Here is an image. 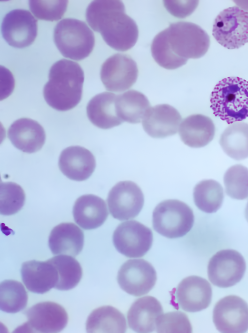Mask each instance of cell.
Instances as JSON below:
<instances>
[{
  "label": "cell",
  "instance_id": "1",
  "mask_svg": "<svg viewBox=\"0 0 248 333\" xmlns=\"http://www.w3.org/2000/svg\"><path fill=\"white\" fill-rule=\"evenodd\" d=\"M210 37L199 25L180 21L170 24L169 27L154 37L151 50L153 58L161 67L169 70L185 65L189 59H198L207 52Z\"/></svg>",
  "mask_w": 248,
  "mask_h": 333
},
{
  "label": "cell",
  "instance_id": "2",
  "mask_svg": "<svg viewBox=\"0 0 248 333\" xmlns=\"http://www.w3.org/2000/svg\"><path fill=\"white\" fill-rule=\"evenodd\" d=\"M120 0H94L86 11V19L91 28L99 32L106 44L118 51L133 47L139 36L135 21L125 12Z\"/></svg>",
  "mask_w": 248,
  "mask_h": 333
},
{
  "label": "cell",
  "instance_id": "3",
  "mask_svg": "<svg viewBox=\"0 0 248 333\" xmlns=\"http://www.w3.org/2000/svg\"><path fill=\"white\" fill-rule=\"evenodd\" d=\"M84 80V72L78 63L66 59L57 61L50 68L44 87L46 102L58 111L73 108L81 99Z\"/></svg>",
  "mask_w": 248,
  "mask_h": 333
},
{
  "label": "cell",
  "instance_id": "4",
  "mask_svg": "<svg viewBox=\"0 0 248 333\" xmlns=\"http://www.w3.org/2000/svg\"><path fill=\"white\" fill-rule=\"evenodd\" d=\"M214 114L228 124L248 117V82L239 77H228L215 86L210 98Z\"/></svg>",
  "mask_w": 248,
  "mask_h": 333
},
{
  "label": "cell",
  "instance_id": "5",
  "mask_svg": "<svg viewBox=\"0 0 248 333\" xmlns=\"http://www.w3.org/2000/svg\"><path fill=\"white\" fill-rule=\"evenodd\" d=\"M54 41L62 55L80 61L87 57L93 50V33L85 22L74 18H64L55 26Z\"/></svg>",
  "mask_w": 248,
  "mask_h": 333
},
{
  "label": "cell",
  "instance_id": "6",
  "mask_svg": "<svg viewBox=\"0 0 248 333\" xmlns=\"http://www.w3.org/2000/svg\"><path fill=\"white\" fill-rule=\"evenodd\" d=\"M194 221L192 210L177 199L159 203L153 213V227L155 231L170 239L182 237L192 228Z\"/></svg>",
  "mask_w": 248,
  "mask_h": 333
},
{
  "label": "cell",
  "instance_id": "7",
  "mask_svg": "<svg viewBox=\"0 0 248 333\" xmlns=\"http://www.w3.org/2000/svg\"><path fill=\"white\" fill-rule=\"evenodd\" d=\"M213 35L224 47L239 48L248 42V12L237 6L227 8L216 17Z\"/></svg>",
  "mask_w": 248,
  "mask_h": 333
},
{
  "label": "cell",
  "instance_id": "8",
  "mask_svg": "<svg viewBox=\"0 0 248 333\" xmlns=\"http://www.w3.org/2000/svg\"><path fill=\"white\" fill-rule=\"evenodd\" d=\"M113 242L116 250L127 257L144 256L151 248L152 230L136 220L121 223L114 231Z\"/></svg>",
  "mask_w": 248,
  "mask_h": 333
},
{
  "label": "cell",
  "instance_id": "9",
  "mask_svg": "<svg viewBox=\"0 0 248 333\" xmlns=\"http://www.w3.org/2000/svg\"><path fill=\"white\" fill-rule=\"evenodd\" d=\"M246 269L244 258L233 249L219 251L210 258L207 266L209 280L214 285L227 288L242 279Z\"/></svg>",
  "mask_w": 248,
  "mask_h": 333
},
{
  "label": "cell",
  "instance_id": "10",
  "mask_svg": "<svg viewBox=\"0 0 248 333\" xmlns=\"http://www.w3.org/2000/svg\"><path fill=\"white\" fill-rule=\"evenodd\" d=\"M138 68L129 55L116 53L108 58L102 65L100 78L106 89L121 92L132 87L137 81Z\"/></svg>",
  "mask_w": 248,
  "mask_h": 333
},
{
  "label": "cell",
  "instance_id": "11",
  "mask_svg": "<svg viewBox=\"0 0 248 333\" xmlns=\"http://www.w3.org/2000/svg\"><path fill=\"white\" fill-rule=\"evenodd\" d=\"M213 320L220 333H246L248 330V304L238 296H225L215 304Z\"/></svg>",
  "mask_w": 248,
  "mask_h": 333
},
{
  "label": "cell",
  "instance_id": "12",
  "mask_svg": "<svg viewBox=\"0 0 248 333\" xmlns=\"http://www.w3.org/2000/svg\"><path fill=\"white\" fill-rule=\"evenodd\" d=\"M107 201L113 217L127 220L135 218L140 212L144 204V196L134 182L121 181L109 191Z\"/></svg>",
  "mask_w": 248,
  "mask_h": 333
},
{
  "label": "cell",
  "instance_id": "13",
  "mask_svg": "<svg viewBox=\"0 0 248 333\" xmlns=\"http://www.w3.org/2000/svg\"><path fill=\"white\" fill-rule=\"evenodd\" d=\"M156 279L154 268L143 259H129L125 262L117 277L120 288L134 296L148 293L154 287Z\"/></svg>",
  "mask_w": 248,
  "mask_h": 333
},
{
  "label": "cell",
  "instance_id": "14",
  "mask_svg": "<svg viewBox=\"0 0 248 333\" xmlns=\"http://www.w3.org/2000/svg\"><path fill=\"white\" fill-rule=\"evenodd\" d=\"M1 33L10 46L26 47L31 45L37 36V20L28 10H13L3 19Z\"/></svg>",
  "mask_w": 248,
  "mask_h": 333
},
{
  "label": "cell",
  "instance_id": "15",
  "mask_svg": "<svg viewBox=\"0 0 248 333\" xmlns=\"http://www.w3.org/2000/svg\"><path fill=\"white\" fill-rule=\"evenodd\" d=\"M27 321L22 329L32 333H59L68 322V315L60 304L52 302L35 304L24 312Z\"/></svg>",
  "mask_w": 248,
  "mask_h": 333
},
{
  "label": "cell",
  "instance_id": "16",
  "mask_svg": "<svg viewBox=\"0 0 248 333\" xmlns=\"http://www.w3.org/2000/svg\"><path fill=\"white\" fill-rule=\"evenodd\" d=\"M212 289L205 279L195 275L183 279L174 292L177 306L189 312L207 308L212 300Z\"/></svg>",
  "mask_w": 248,
  "mask_h": 333
},
{
  "label": "cell",
  "instance_id": "17",
  "mask_svg": "<svg viewBox=\"0 0 248 333\" xmlns=\"http://www.w3.org/2000/svg\"><path fill=\"white\" fill-rule=\"evenodd\" d=\"M182 117L174 107L161 104L151 107L142 121L145 132L153 138H164L175 135Z\"/></svg>",
  "mask_w": 248,
  "mask_h": 333
},
{
  "label": "cell",
  "instance_id": "18",
  "mask_svg": "<svg viewBox=\"0 0 248 333\" xmlns=\"http://www.w3.org/2000/svg\"><path fill=\"white\" fill-rule=\"evenodd\" d=\"M96 166L92 152L84 147L75 146L64 149L59 159V167L68 178L76 181L88 179Z\"/></svg>",
  "mask_w": 248,
  "mask_h": 333
},
{
  "label": "cell",
  "instance_id": "19",
  "mask_svg": "<svg viewBox=\"0 0 248 333\" xmlns=\"http://www.w3.org/2000/svg\"><path fill=\"white\" fill-rule=\"evenodd\" d=\"M20 272L26 288L34 293H45L55 288L58 282L57 270L49 259L26 261L22 264Z\"/></svg>",
  "mask_w": 248,
  "mask_h": 333
},
{
  "label": "cell",
  "instance_id": "20",
  "mask_svg": "<svg viewBox=\"0 0 248 333\" xmlns=\"http://www.w3.org/2000/svg\"><path fill=\"white\" fill-rule=\"evenodd\" d=\"M8 137L17 149L31 153L42 148L46 140V133L37 121L23 118L11 125L8 130Z\"/></svg>",
  "mask_w": 248,
  "mask_h": 333
},
{
  "label": "cell",
  "instance_id": "21",
  "mask_svg": "<svg viewBox=\"0 0 248 333\" xmlns=\"http://www.w3.org/2000/svg\"><path fill=\"white\" fill-rule=\"evenodd\" d=\"M160 302L155 297L144 296L136 300L127 314L129 327L136 332L148 333L156 329L157 318L163 314Z\"/></svg>",
  "mask_w": 248,
  "mask_h": 333
},
{
  "label": "cell",
  "instance_id": "22",
  "mask_svg": "<svg viewBox=\"0 0 248 333\" xmlns=\"http://www.w3.org/2000/svg\"><path fill=\"white\" fill-rule=\"evenodd\" d=\"M215 131V126L211 119L200 114L185 118L178 129L179 136L184 143L196 148L208 144L213 139Z\"/></svg>",
  "mask_w": 248,
  "mask_h": 333
},
{
  "label": "cell",
  "instance_id": "23",
  "mask_svg": "<svg viewBox=\"0 0 248 333\" xmlns=\"http://www.w3.org/2000/svg\"><path fill=\"white\" fill-rule=\"evenodd\" d=\"M73 214L78 226L89 230L103 225L108 212L105 201L98 196L90 194L82 196L76 200Z\"/></svg>",
  "mask_w": 248,
  "mask_h": 333
},
{
  "label": "cell",
  "instance_id": "24",
  "mask_svg": "<svg viewBox=\"0 0 248 333\" xmlns=\"http://www.w3.org/2000/svg\"><path fill=\"white\" fill-rule=\"evenodd\" d=\"M84 233L72 223H63L55 227L48 238L49 247L53 255L75 257L81 251Z\"/></svg>",
  "mask_w": 248,
  "mask_h": 333
},
{
  "label": "cell",
  "instance_id": "25",
  "mask_svg": "<svg viewBox=\"0 0 248 333\" xmlns=\"http://www.w3.org/2000/svg\"><path fill=\"white\" fill-rule=\"evenodd\" d=\"M117 94L103 92L93 97L86 110L90 121L101 129H108L118 126L123 121L118 117L115 101Z\"/></svg>",
  "mask_w": 248,
  "mask_h": 333
},
{
  "label": "cell",
  "instance_id": "26",
  "mask_svg": "<svg viewBox=\"0 0 248 333\" xmlns=\"http://www.w3.org/2000/svg\"><path fill=\"white\" fill-rule=\"evenodd\" d=\"M126 329L124 315L117 309L109 305L94 309L89 316L86 323L88 333H124Z\"/></svg>",
  "mask_w": 248,
  "mask_h": 333
},
{
  "label": "cell",
  "instance_id": "27",
  "mask_svg": "<svg viewBox=\"0 0 248 333\" xmlns=\"http://www.w3.org/2000/svg\"><path fill=\"white\" fill-rule=\"evenodd\" d=\"M115 105L119 118L123 122L131 123L142 121L151 107L147 97L142 93L134 90L117 94Z\"/></svg>",
  "mask_w": 248,
  "mask_h": 333
},
{
  "label": "cell",
  "instance_id": "28",
  "mask_svg": "<svg viewBox=\"0 0 248 333\" xmlns=\"http://www.w3.org/2000/svg\"><path fill=\"white\" fill-rule=\"evenodd\" d=\"M219 144L232 158L241 160L248 157V123L234 122L222 133Z\"/></svg>",
  "mask_w": 248,
  "mask_h": 333
},
{
  "label": "cell",
  "instance_id": "29",
  "mask_svg": "<svg viewBox=\"0 0 248 333\" xmlns=\"http://www.w3.org/2000/svg\"><path fill=\"white\" fill-rule=\"evenodd\" d=\"M193 198L196 206L202 211L209 213L215 212L223 203V189L216 181L203 180L195 185Z\"/></svg>",
  "mask_w": 248,
  "mask_h": 333
},
{
  "label": "cell",
  "instance_id": "30",
  "mask_svg": "<svg viewBox=\"0 0 248 333\" xmlns=\"http://www.w3.org/2000/svg\"><path fill=\"white\" fill-rule=\"evenodd\" d=\"M58 273V282L55 288L68 290L75 288L80 282L82 269L79 263L72 256L59 255L49 259Z\"/></svg>",
  "mask_w": 248,
  "mask_h": 333
},
{
  "label": "cell",
  "instance_id": "31",
  "mask_svg": "<svg viewBox=\"0 0 248 333\" xmlns=\"http://www.w3.org/2000/svg\"><path fill=\"white\" fill-rule=\"evenodd\" d=\"M28 300V293L20 282L5 280L0 284V309L8 313H16L23 310Z\"/></svg>",
  "mask_w": 248,
  "mask_h": 333
},
{
  "label": "cell",
  "instance_id": "32",
  "mask_svg": "<svg viewBox=\"0 0 248 333\" xmlns=\"http://www.w3.org/2000/svg\"><path fill=\"white\" fill-rule=\"evenodd\" d=\"M225 191L231 198L243 200L248 197V168L235 165L226 171L224 178Z\"/></svg>",
  "mask_w": 248,
  "mask_h": 333
},
{
  "label": "cell",
  "instance_id": "33",
  "mask_svg": "<svg viewBox=\"0 0 248 333\" xmlns=\"http://www.w3.org/2000/svg\"><path fill=\"white\" fill-rule=\"evenodd\" d=\"M25 194L22 187L13 182H1L0 213L4 215L14 214L23 207Z\"/></svg>",
  "mask_w": 248,
  "mask_h": 333
},
{
  "label": "cell",
  "instance_id": "34",
  "mask_svg": "<svg viewBox=\"0 0 248 333\" xmlns=\"http://www.w3.org/2000/svg\"><path fill=\"white\" fill-rule=\"evenodd\" d=\"M68 0H29L31 11L37 18L46 21H57L65 13Z\"/></svg>",
  "mask_w": 248,
  "mask_h": 333
},
{
  "label": "cell",
  "instance_id": "35",
  "mask_svg": "<svg viewBox=\"0 0 248 333\" xmlns=\"http://www.w3.org/2000/svg\"><path fill=\"white\" fill-rule=\"evenodd\" d=\"M157 333H186L192 332L187 316L181 311L170 312L161 315L156 321Z\"/></svg>",
  "mask_w": 248,
  "mask_h": 333
},
{
  "label": "cell",
  "instance_id": "36",
  "mask_svg": "<svg viewBox=\"0 0 248 333\" xmlns=\"http://www.w3.org/2000/svg\"><path fill=\"white\" fill-rule=\"evenodd\" d=\"M167 10L173 16L184 18L189 16L198 5V0H163Z\"/></svg>",
  "mask_w": 248,
  "mask_h": 333
},
{
  "label": "cell",
  "instance_id": "37",
  "mask_svg": "<svg viewBox=\"0 0 248 333\" xmlns=\"http://www.w3.org/2000/svg\"><path fill=\"white\" fill-rule=\"evenodd\" d=\"M0 67V100H2L12 93L15 87V79L8 69L2 65Z\"/></svg>",
  "mask_w": 248,
  "mask_h": 333
},
{
  "label": "cell",
  "instance_id": "38",
  "mask_svg": "<svg viewBox=\"0 0 248 333\" xmlns=\"http://www.w3.org/2000/svg\"><path fill=\"white\" fill-rule=\"evenodd\" d=\"M234 2L236 3L237 6L248 12V1H236Z\"/></svg>",
  "mask_w": 248,
  "mask_h": 333
},
{
  "label": "cell",
  "instance_id": "39",
  "mask_svg": "<svg viewBox=\"0 0 248 333\" xmlns=\"http://www.w3.org/2000/svg\"><path fill=\"white\" fill-rule=\"evenodd\" d=\"M245 218L248 222V202L247 204L245 211Z\"/></svg>",
  "mask_w": 248,
  "mask_h": 333
}]
</instances>
